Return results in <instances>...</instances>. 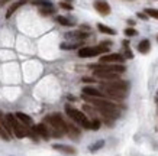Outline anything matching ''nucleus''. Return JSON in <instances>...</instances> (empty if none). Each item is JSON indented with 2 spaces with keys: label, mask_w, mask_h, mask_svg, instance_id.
Returning a JSON list of instances; mask_svg holds the SVG:
<instances>
[{
  "label": "nucleus",
  "mask_w": 158,
  "mask_h": 156,
  "mask_svg": "<svg viewBox=\"0 0 158 156\" xmlns=\"http://www.w3.org/2000/svg\"><path fill=\"white\" fill-rule=\"evenodd\" d=\"M138 34L134 28H128V29H125V35L126 36H135V35Z\"/></svg>",
  "instance_id": "26"
},
{
  "label": "nucleus",
  "mask_w": 158,
  "mask_h": 156,
  "mask_svg": "<svg viewBox=\"0 0 158 156\" xmlns=\"http://www.w3.org/2000/svg\"><path fill=\"white\" fill-rule=\"evenodd\" d=\"M94 9L99 12L102 16H107V15L110 13V6H109V3L104 1V0H96V1H94Z\"/></svg>",
  "instance_id": "8"
},
{
  "label": "nucleus",
  "mask_w": 158,
  "mask_h": 156,
  "mask_svg": "<svg viewBox=\"0 0 158 156\" xmlns=\"http://www.w3.org/2000/svg\"><path fill=\"white\" fill-rule=\"evenodd\" d=\"M26 1H28V0H19V1H16V3H13V4H12L10 7L7 9V13H6V17L9 19V17H10V16H12V15H13L15 12L18 10V9H19L21 6H23V4H25Z\"/></svg>",
  "instance_id": "13"
},
{
  "label": "nucleus",
  "mask_w": 158,
  "mask_h": 156,
  "mask_svg": "<svg viewBox=\"0 0 158 156\" xmlns=\"http://www.w3.org/2000/svg\"><path fill=\"white\" fill-rule=\"evenodd\" d=\"M60 7H62V9H65V10H71V9H73V6H71L68 1H61V3H60Z\"/></svg>",
  "instance_id": "27"
},
{
  "label": "nucleus",
  "mask_w": 158,
  "mask_h": 156,
  "mask_svg": "<svg viewBox=\"0 0 158 156\" xmlns=\"http://www.w3.org/2000/svg\"><path fill=\"white\" fill-rule=\"evenodd\" d=\"M145 13H147L148 16H151V17H154V19H158V9H145Z\"/></svg>",
  "instance_id": "23"
},
{
  "label": "nucleus",
  "mask_w": 158,
  "mask_h": 156,
  "mask_svg": "<svg viewBox=\"0 0 158 156\" xmlns=\"http://www.w3.org/2000/svg\"><path fill=\"white\" fill-rule=\"evenodd\" d=\"M39 12H41V15L48 16V15L55 13V7H54V6H51V7H39Z\"/></svg>",
  "instance_id": "20"
},
{
  "label": "nucleus",
  "mask_w": 158,
  "mask_h": 156,
  "mask_svg": "<svg viewBox=\"0 0 158 156\" xmlns=\"http://www.w3.org/2000/svg\"><path fill=\"white\" fill-rule=\"evenodd\" d=\"M32 3L35 6H38V7H51L52 6V3L49 0H34Z\"/></svg>",
  "instance_id": "19"
},
{
  "label": "nucleus",
  "mask_w": 158,
  "mask_h": 156,
  "mask_svg": "<svg viewBox=\"0 0 158 156\" xmlns=\"http://www.w3.org/2000/svg\"><path fill=\"white\" fill-rule=\"evenodd\" d=\"M103 145H104V142H103V140H99V142H96L94 145L90 146V150H91V152H96V150H97V149H100Z\"/></svg>",
  "instance_id": "24"
},
{
  "label": "nucleus",
  "mask_w": 158,
  "mask_h": 156,
  "mask_svg": "<svg viewBox=\"0 0 158 156\" xmlns=\"http://www.w3.org/2000/svg\"><path fill=\"white\" fill-rule=\"evenodd\" d=\"M93 69H100V71H109V72H116V74H122L125 72L123 65H112V64H99V65H93Z\"/></svg>",
  "instance_id": "6"
},
{
  "label": "nucleus",
  "mask_w": 158,
  "mask_h": 156,
  "mask_svg": "<svg viewBox=\"0 0 158 156\" xmlns=\"http://www.w3.org/2000/svg\"><path fill=\"white\" fill-rule=\"evenodd\" d=\"M138 17H141V19L147 20V19H148V15H147V13H141V12H139V13H138Z\"/></svg>",
  "instance_id": "28"
},
{
  "label": "nucleus",
  "mask_w": 158,
  "mask_h": 156,
  "mask_svg": "<svg viewBox=\"0 0 158 156\" xmlns=\"http://www.w3.org/2000/svg\"><path fill=\"white\" fill-rule=\"evenodd\" d=\"M125 54H126V55H125V58H132V52H131V51H129V49H126V51H125Z\"/></svg>",
  "instance_id": "29"
},
{
  "label": "nucleus",
  "mask_w": 158,
  "mask_h": 156,
  "mask_svg": "<svg viewBox=\"0 0 158 156\" xmlns=\"http://www.w3.org/2000/svg\"><path fill=\"white\" fill-rule=\"evenodd\" d=\"M54 149H55V150H60V152H62V153H67V155H76V153H77V150H76L74 147L65 146V145H54Z\"/></svg>",
  "instance_id": "12"
},
{
  "label": "nucleus",
  "mask_w": 158,
  "mask_h": 156,
  "mask_svg": "<svg viewBox=\"0 0 158 156\" xmlns=\"http://www.w3.org/2000/svg\"><path fill=\"white\" fill-rule=\"evenodd\" d=\"M149 49H151V44H149V41H148V39L141 41L139 45H138V51H139L141 54H148V52H149Z\"/></svg>",
  "instance_id": "14"
},
{
  "label": "nucleus",
  "mask_w": 158,
  "mask_h": 156,
  "mask_svg": "<svg viewBox=\"0 0 158 156\" xmlns=\"http://www.w3.org/2000/svg\"><path fill=\"white\" fill-rule=\"evenodd\" d=\"M65 1H68V3H70V1H71V0H65Z\"/></svg>",
  "instance_id": "32"
},
{
  "label": "nucleus",
  "mask_w": 158,
  "mask_h": 156,
  "mask_svg": "<svg viewBox=\"0 0 158 156\" xmlns=\"http://www.w3.org/2000/svg\"><path fill=\"white\" fill-rule=\"evenodd\" d=\"M34 130H35V133L39 134L42 139H45V140H48V139H49V130H48V127H46L44 123L36 124V126L34 127Z\"/></svg>",
  "instance_id": "11"
},
{
  "label": "nucleus",
  "mask_w": 158,
  "mask_h": 156,
  "mask_svg": "<svg viewBox=\"0 0 158 156\" xmlns=\"http://www.w3.org/2000/svg\"><path fill=\"white\" fill-rule=\"evenodd\" d=\"M57 22L60 25H64V26H73V22L68 20L67 17H64V16H57Z\"/></svg>",
  "instance_id": "21"
},
{
  "label": "nucleus",
  "mask_w": 158,
  "mask_h": 156,
  "mask_svg": "<svg viewBox=\"0 0 158 156\" xmlns=\"http://www.w3.org/2000/svg\"><path fill=\"white\" fill-rule=\"evenodd\" d=\"M110 42H104V44L99 45V46H86V48H80L79 49V56L80 58H91V56L100 55V54H106L109 51Z\"/></svg>",
  "instance_id": "2"
},
{
  "label": "nucleus",
  "mask_w": 158,
  "mask_h": 156,
  "mask_svg": "<svg viewBox=\"0 0 158 156\" xmlns=\"http://www.w3.org/2000/svg\"><path fill=\"white\" fill-rule=\"evenodd\" d=\"M7 1H10V0H0V7H1L4 3H7Z\"/></svg>",
  "instance_id": "31"
},
{
  "label": "nucleus",
  "mask_w": 158,
  "mask_h": 156,
  "mask_svg": "<svg viewBox=\"0 0 158 156\" xmlns=\"http://www.w3.org/2000/svg\"><path fill=\"white\" fill-rule=\"evenodd\" d=\"M45 123H48V126L52 129L51 134L54 137H61L64 133H67V123L62 120L60 114H52L45 117Z\"/></svg>",
  "instance_id": "1"
},
{
  "label": "nucleus",
  "mask_w": 158,
  "mask_h": 156,
  "mask_svg": "<svg viewBox=\"0 0 158 156\" xmlns=\"http://www.w3.org/2000/svg\"><path fill=\"white\" fill-rule=\"evenodd\" d=\"M6 120H7L9 124L12 126V129H13V134H15L16 137L23 139L25 136H28V132H26L25 124H22V123L19 122V119H18L16 116H13V114H7V116H6Z\"/></svg>",
  "instance_id": "4"
},
{
  "label": "nucleus",
  "mask_w": 158,
  "mask_h": 156,
  "mask_svg": "<svg viewBox=\"0 0 158 156\" xmlns=\"http://www.w3.org/2000/svg\"><path fill=\"white\" fill-rule=\"evenodd\" d=\"M67 38H76V39H86L87 38V34L86 32H83V31H77V32H70V34L65 35Z\"/></svg>",
  "instance_id": "16"
},
{
  "label": "nucleus",
  "mask_w": 158,
  "mask_h": 156,
  "mask_svg": "<svg viewBox=\"0 0 158 156\" xmlns=\"http://www.w3.org/2000/svg\"><path fill=\"white\" fill-rule=\"evenodd\" d=\"M81 42H74V44H61V49H76L79 48Z\"/></svg>",
  "instance_id": "22"
},
{
  "label": "nucleus",
  "mask_w": 158,
  "mask_h": 156,
  "mask_svg": "<svg viewBox=\"0 0 158 156\" xmlns=\"http://www.w3.org/2000/svg\"><path fill=\"white\" fill-rule=\"evenodd\" d=\"M97 29L102 32V34H107V35H116V31H113L112 28H109V26H106V25H103V23H99L97 25Z\"/></svg>",
  "instance_id": "17"
},
{
  "label": "nucleus",
  "mask_w": 158,
  "mask_h": 156,
  "mask_svg": "<svg viewBox=\"0 0 158 156\" xmlns=\"http://www.w3.org/2000/svg\"><path fill=\"white\" fill-rule=\"evenodd\" d=\"M16 117H18L22 123H25L26 126H32V123H34L32 117H29V116L25 114V113H16Z\"/></svg>",
  "instance_id": "15"
},
{
  "label": "nucleus",
  "mask_w": 158,
  "mask_h": 156,
  "mask_svg": "<svg viewBox=\"0 0 158 156\" xmlns=\"http://www.w3.org/2000/svg\"><path fill=\"white\" fill-rule=\"evenodd\" d=\"M67 133H70V136H71L73 139H77V137H79V134H80V132H79V129H77V127H74L73 124H67Z\"/></svg>",
  "instance_id": "18"
},
{
  "label": "nucleus",
  "mask_w": 158,
  "mask_h": 156,
  "mask_svg": "<svg viewBox=\"0 0 158 156\" xmlns=\"http://www.w3.org/2000/svg\"><path fill=\"white\" fill-rule=\"evenodd\" d=\"M83 81H84V82H93L94 79H93V78H83Z\"/></svg>",
  "instance_id": "30"
},
{
  "label": "nucleus",
  "mask_w": 158,
  "mask_h": 156,
  "mask_svg": "<svg viewBox=\"0 0 158 156\" xmlns=\"http://www.w3.org/2000/svg\"><path fill=\"white\" fill-rule=\"evenodd\" d=\"M103 93L107 95V97H110V98H115V100H122L126 97V93H128V90L125 88H113V87H103Z\"/></svg>",
  "instance_id": "5"
},
{
  "label": "nucleus",
  "mask_w": 158,
  "mask_h": 156,
  "mask_svg": "<svg viewBox=\"0 0 158 156\" xmlns=\"http://www.w3.org/2000/svg\"><path fill=\"white\" fill-rule=\"evenodd\" d=\"M83 95H87V97H97V98H103L106 94L100 91L99 88H94V87H84L83 88Z\"/></svg>",
  "instance_id": "10"
},
{
  "label": "nucleus",
  "mask_w": 158,
  "mask_h": 156,
  "mask_svg": "<svg viewBox=\"0 0 158 156\" xmlns=\"http://www.w3.org/2000/svg\"><path fill=\"white\" fill-rule=\"evenodd\" d=\"M91 129L93 130H99L100 129V120L99 119H93L91 120Z\"/></svg>",
  "instance_id": "25"
},
{
  "label": "nucleus",
  "mask_w": 158,
  "mask_h": 156,
  "mask_svg": "<svg viewBox=\"0 0 158 156\" xmlns=\"http://www.w3.org/2000/svg\"><path fill=\"white\" fill-rule=\"evenodd\" d=\"M157 41H158V36H157Z\"/></svg>",
  "instance_id": "33"
},
{
  "label": "nucleus",
  "mask_w": 158,
  "mask_h": 156,
  "mask_svg": "<svg viewBox=\"0 0 158 156\" xmlns=\"http://www.w3.org/2000/svg\"><path fill=\"white\" fill-rule=\"evenodd\" d=\"M65 112H67L68 117L73 119L76 123H79L81 127H84V129H91V122L86 117V114L83 112H80V110L71 107V106H67V107H65Z\"/></svg>",
  "instance_id": "3"
},
{
  "label": "nucleus",
  "mask_w": 158,
  "mask_h": 156,
  "mask_svg": "<svg viewBox=\"0 0 158 156\" xmlns=\"http://www.w3.org/2000/svg\"><path fill=\"white\" fill-rule=\"evenodd\" d=\"M125 61V56L121 54H106L100 58L102 64H122Z\"/></svg>",
  "instance_id": "7"
},
{
  "label": "nucleus",
  "mask_w": 158,
  "mask_h": 156,
  "mask_svg": "<svg viewBox=\"0 0 158 156\" xmlns=\"http://www.w3.org/2000/svg\"><path fill=\"white\" fill-rule=\"evenodd\" d=\"M94 77L100 78V79H109V81H112V79H118L119 78V74H116V72H109V71H100V69H94Z\"/></svg>",
  "instance_id": "9"
}]
</instances>
